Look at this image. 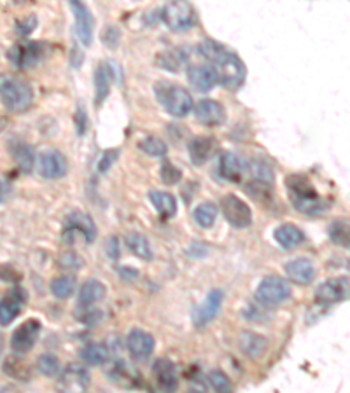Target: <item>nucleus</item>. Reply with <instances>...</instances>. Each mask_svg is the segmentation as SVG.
<instances>
[{"label":"nucleus","mask_w":350,"mask_h":393,"mask_svg":"<svg viewBox=\"0 0 350 393\" xmlns=\"http://www.w3.org/2000/svg\"><path fill=\"white\" fill-rule=\"evenodd\" d=\"M159 177H162V180L165 182V184L174 185V184H177L179 180H181L182 173H181V170L177 168V166L172 165V163L165 161L162 165V170H159Z\"/></svg>","instance_id":"nucleus-40"},{"label":"nucleus","mask_w":350,"mask_h":393,"mask_svg":"<svg viewBox=\"0 0 350 393\" xmlns=\"http://www.w3.org/2000/svg\"><path fill=\"white\" fill-rule=\"evenodd\" d=\"M216 138L212 137H196L188 145L189 158H191L195 165H203V163L209 161L214 156V152H216Z\"/></svg>","instance_id":"nucleus-21"},{"label":"nucleus","mask_w":350,"mask_h":393,"mask_svg":"<svg viewBox=\"0 0 350 393\" xmlns=\"http://www.w3.org/2000/svg\"><path fill=\"white\" fill-rule=\"evenodd\" d=\"M350 294V283L347 278H331L320 283L315 290V299L320 304H334L347 299Z\"/></svg>","instance_id":"nucleus-10"},{"label":"nucleus","mask_w":350,"mask_h":393,"mask_svg":"<svg viewBox=\"0 0 350 393\" xmlns=\"http://www.w3.org/2000/svg\"><path fill=\"white\" fill-rule=\"evenodd\" d=\"M243 173H246V166H243L242 159L235 154V152H224L219 159V175L228 182H240Z\"/></svg>","instance_id":"nucleus-23"},{"label":"nucleus","mask_w":350,"mask_h":393,"mask_svg":"<svg viewBox=\"0 0 350 393\" xmlns=\"http://www.w3.org/2000/svg\"><path fill=\"white\" fill-rule=\"evenodd\" d=\"M76 290V280L72 276H58L51 282V292L56 299H68Z\"/></svg>","instance_id":"nucleus-33"},{"label":"nucleus","mask_w":350,"mask_h":393,"mask_svg":"<svg viewBox=\"0 0 350 393\" xmlns=\"http://www.w3.org/2000/svg\"><path fill=\"white\" fill-rule=\"evenodd\" d=\"M105 250H107V256L111 257V259H118L119 252H121V247H119V242L116 236H111V238H109L107 245H105Z\"/></svg>","instance_id":"nucleus-45"},{"label":"nucleus","mask_w":350,"mask_h":393,"mask_svg":"<svg viewBox=\"0 0 350 393\" xmlns=\"http://www.w3.org/2000/svg\"><path fill=\"white\" fill-rule=\"evenodd\" d=\"M111 85H112L111 67L105 63L98 65L97 72H95V98H97V105H100L102 101L107 98L109 91H111Z\"/></svg>","instance_id":"nucleus-27"},{"label":"nucleus","mask_w":350,"mask_h":393,"mask_svg":"<svg viewBox=\"0 0 350 393\" xmlns=\"http://www.w3.org/2000/svg\"><path fill=\"white\" fill-rule=\"evenodd\" d=\"M2 349H4V337L2 334H0V353H2Z\"/></svg>","instance_id":"nucleus-46"},{"label":"nucleus","mask_w":350,"mask_h":393,"mask_svg":"<svg viewBox=\"0 0 350 393\" xmlns=\"http://www.w3.org/2000/svg\"><path fill=\"white\" fill-rule=\"evenodd\" d=\"M159 65H162L163 68H167L169 72H179V68H181L182 65V58L179 56V51L159 54Z\"/></svg>","instance_id":"nucleus-41"},{"label":"nucleus","mask_w":350,"mask_h":393,"mask_svg":"<svg viewBox=\"0 0 350 393\" xmlns=\"http://www.w3.org/2000/svg\"><path fill=\"white\" fill-rule=\"evenodd\" d=\"M86 126H88V116L85 107L81 105V107L78 108V114H76V128H78V133L85 135Z\"/></svg>","instance_id":"nucleus-44"},{"label":"nucleus","mask_w":350,"mask_h":393,"mask_svg":"<svg viewBox=\"0 0 350 393\" xmlns=\"http://www.w3.org/2000/svg\"><path fill=\"white\" fill-rule=\"evenodd\" d=\"M217 72V79L226 89H239L246 82V65L236 54L226 51L212 65Z\"/></svg>","instance_id":"nucleus-4"},{"label":"nucleus","mask_w":350,"mask_h":393,"mask_svg":"<svg viewBox=\"0 0 350 393\" xmlns=\"http://www.w3.org/2000/svg\"><path fill=\"white\" fill-rule=\"evenodd\" d=\"M291 297V287L286 280L279 278V276H268L258 285L256 289V301L261 306H279L286 303Z\"/></svg>","instance_id":"nucleus-6"},{"label":"nucleus","mask_w":350,"mask_h":393,"mask_svg":"<svg viewBox=\"0 0 350 393\" xmlns=\"http://www.w3.org/2000/svg\"><path fill=\"white\" fill-rule=\"evenodd\" d=\"M23 301L25 296L21 289H13L11 292H7V296L0 299V325H9L11 322H14L20 316Z\"/></svg>","instance_id":"nucleus-17"},{"label":"nucleus","mask_w":350,"mask_h":393,"mask_svg":"<svg viewBox=\"0 0 350 393\" xmlns=\"http://www.w3.org/2000/svg\"><path fill=\"white\" fill-rule=\"evenodd\" d=\"M74 235L85 236L86 243L95 242L97 229H95V224L93 220H91V217H88L86 213L83 212H74L72 216H68L67 222H65L64 236L65 238H68V236H74Z\"/></svg>","instance_id":"nucleus-16"},{"label":"nucleus","mask_w":350,"mask_h":393,"mask_svg":"<svg viewBox=\"0 0 350 393\" xmlns=\"http://www.w3.org/2000/svg\"><path fill=\"white\" fill-rule=\"evenodd\" d=\"M286 187L289 189L291 201L296 206L298 212H303L306 216H320L330 206V203L320 198L319 192L306 177L293 175L286 180Z\"/></svg>","instance_id":"nucleus-1"},{"label":"nucleus","mask_w":350,"mask_h":393,"mask_svg":"<svg viewBox=\"0 0 350 393\" xmlns=\"http://www.w3.org/2000/svg\"><path fill=\"white\" fill-rule=\"evenodd\" d=\"M152 373H155L156 383L162 390L165 392H174L179 387L177 380V370H175L174 362L167 358H159L158 362L152 366Z\"/></svg>","instance_id":"nucleus-22"},{"label":"nucleus","mask_w":350,"mask_h":393,"mask_svg":"<svg viewBox=\"0 0 350 393\" xmlns=\"http://www.w3.org/2000/svg\"><path fill=\"white\" fill-rule=\"evenodd\" d=\"M239 348L249 358H261L268 349V339L256 332H242L239 337Z\"/></svg>","instance_id":"nucleus-24"},{"label":"nucleus","mask_w":350,"mask_h":393,"mask_svg":"<svg viewBox=\"0 0 350 393\" xmlns=\"http://www.w3.org/2000/svg\"><path fill=\"white\" fill-rule=\"evenodd\" d=\"M349 269H350V261H349Z\"/></svg>","instance_id":"nucleus-48"},{"label":"nucleus","mask_w":350,"mask_h":393,"mask_svg":"<svg viewBox=\"0 0 350 393\" xmlns=\"http://www.w3.org/2000/svg\"><path fill=\"white\" fill-rule=\"evenodd\" d=\"M209 383L216 392H221V393L231 392V381H229V378L226 376L222 370H212V373L209 374Z\"/></svg>","instance_id":"nucleus-39"},{"label":"nucleus","mask_w":350,"mask_h":393,"mask_svg":"<svg viewBox=\"0 0 350 393\" xmlns=\"http://www.w3.org/2000/svg\"><path fill=\"white\" fill-rule=\"evenodd\" d=\"M0 98L11 112H25L34 101V91L13 74H0Z\"/></svg>","instance_id":"nucleus-2"},{"label":"nucleus","mask_w":350,"mask_h":393,"mask_svg":"<svg viewBox=\"0 0 350 393\" xmlns=\"http://www.w3.org/2000/svg\"><path fill=\"white\" fill-rule=\"evenodd\" d=\"M149 199H151L152 206L162 217H172L177 212V201H175L174 194H170V192L151 191L149 192Z\"/></svg>","instance_id":"nucleus-28"},{"label":"nucleus","mask_w":350,"mask_h":393,"mask_svg":"<svg viewBox=\"0 0 350 393\" xmlns=\"http://www.w3.org/2000/svg\"><path fill=\"white\" fill-rule=\"evenodd\" d=\"M118 158H119V151H107V152H104L102 154V158H100V161H98V172L100 173H107L109 170H111V166L114 165L116 161H118Z\"/></svg>","instance_id":"nucleus-42"},{"label":"nucleus","mask_w":350,"mask_h":393,"mask_svg":"<svg viewBox=\"0 0 350 393\" xmlns=\"http://www.w3.org/2000/svg\"><path fill=\"white\" fill-rule=\"evenodd\" d=\"M284 271H286V276L291 282L300 283V285H310L315 278V266L305 257H298V259L286 262Z\"/></svg>","instance_id":"nucleus-15"},{"label":"nucleus","mask_w":350,"mask_h":393,"mask_svg":"<svg viewBox=\"0 0 350 393\" xmlns=\"http://www.w3.org/2000/svg\"><path fill=\"white\" fill-rule=\"evenodd\" d=\"M188 81L196 91L207 93V91L214 89L219 79L216 68L212 65H191L188 68Z\"/></svg>","instance_id":"nucleus-13"},{"label":"nucleus","mask_w":350,"mask_h":393,"mask_svg":"<svg viewBox=\"0 0 350 393\" xmlns=\"http://www.w3.org/2000/svg\"><path fill=\"white\" fill-rule=\"evenodd\" d=\"M37 369L42 376H54L58 373V369H60V362H58V358L54 355L46 353V355L39 356Z\"/></svg>","instance_id":"nucleus-38"},{"label":"nucleus","mask_w":350,"mask_h":393,"mask_svg":"<svg viewBox=\"0 0 350 393\" xmlns=\"http://www.w3.org/2000/svg\"><path fill=\"white\" fill-rule=\"evenodd\" d=\"M193 217H195V222L200 225V227L203 229L212 227L217 217V206L210 201L200 203V205L195 208V212H193Z\"/></svg>","instance_id":"nucleus-32"},{"label":"nucleus","mask_w":350,"mask_h":393,"mask_svg":"<svg viewBox=\"0 0 350 393\" xmlns=\"http://www.w3.org/2000/svg\"><path fill=\"white\" fill-rule=\"evenodd\" d=\"M72 11H74V20H76V34H78L79 41L83 46H91L93 42V27L95 20L91 11L88 9V6L83 0H71Z\"/></svg>","instance_id":"nucleus-11"},{"label":"nucleus","mask_w":350,"mask_h":393,"mask_svg":"<svg viewBox=\"0 0 350 393\" xmlns=\"http://www.w3.org/2000/svg\"><path fill=\"white\" fill-rule=\"evenodd\" d=\"M162 18L172 32H186L196 23V13L188 0H169Z\"/></svg>","instance_id":"nucleus-5"},{"label":"nucleus","mask_w":350,"mask_h":393,"mask_svg":"<svg viewBox=\"0 0 350 393\" xmlns=\"http://www.w3.org/2000/svg\"><path fill=\"white\" fill-rule=\"evenodd\" d=\"M0 199H2V187H0Z\"/></svg>","instance_id":"nucleus-47"},{"label":"nucleus","mask_w":350,"mask_h":393,"mask_svg":"<svg viewBox=\"0 0 350 393\" xmlns=\"http://www.w3.org/2000/svg\"><path fill=\"white\" fill-rule=\"evenodd\" d=\"M155 93L163 108L174 118H186L193 111V98L186 87L174 85V82L159 81L156 82Z\"/></svg>","instance_id":"nucleus-3"},{"label":"nucleus","mask_w":350,"mask_h":393,"mask_svg":"<svg viewBox=\"0 0 350 393\" xmlns=\"http://www.w3.org/2000/svg\"><path fill=\"white\" fill-rule=\"evenodd\" d=\"M39 334H41V322L35 318H28L27 322L21 323L13 332L11 348H13V351L18 353V355L28 353L35 347V343H37Z\"/></svg>","instance_id":"nucleus-8"},{"label":"nucleus","mask_w":350,"mask_h":393,"mask_svg":"<svg viewBox=\"0 0 350 393\" xmlns=\"http://www.w3.org/2000/svg\"><path fill=\"white\" fill-rule=\"evenodd\" d=\"M327 235L333 243L340 247H350V224L344 220H334L327 229Z\"/></svg>","instance_id":"nucleus-34"},{"label":"nucleus","mask_w":350,"mask_h":393,"mask_svg":"<svg viewBox=\"0 0 350 393\" xmlns=\"http://www.w3.org/2000/svg\"><path fill=\"white\" fill-rule=\"evenodd\" d=\"M138 149L151 158H163L167 154V144L158 137H145L138 142Z\"/></svg>","instance_id":"nucleus-35"},{"label":"nucleus","mask_w":350,"mask_h":393,"mask_svg":"<svg viewBox=\"0 0 350 393\" xmlns=\"http://www.w3.org/2000/svg\"><path fill=\"white\" fill-rule=\"evenodd\" d=\"M126 348L137 360H144L155 351V337L142 329H133L126 337Z\"/></svg>","instance_id":"nucleus-14"},{"label":"nucleus","mask_w":350,"mask_h":393,"mask_svg":"<svg viewBox=\"0 0 350 393\" xmlns=\"http://www.w3.org/2000/svg\"><path fill=\"white\" fill-rule=\"evenodd\" d=\"M251 173H253L254 180L256 182H262V184H273V180H275V173H273L272 166L268 165V163L261 161V159H254L253 163H251Z\"/></svg>","instance_id":"nucleus-37"},{"label":"nucleus","mask_w":350,"mask_h":393,"mask_svg":"<svg viewBox=\"0 0 350 393\" xmlns=\"http://www.w3.org/2000/svg\"><path fill=\"white\" fill-rule=\"evenodd\" d=\"M273 238L279 243L282 249L291 250L294 247L301 245L305 242V235L300 227H296L294 224H282L273 231Z\"/></svg>","instance_id":"nucleus-25"},{"label":"nucleus","mask_w":350,"mask_h":393,"mask_svg":"<svg viewBox=\"0 0 350 393\" xmlns=\"http://www.w3.org/2000/svg\"><path fill=\"white\" fill-rule=\"evenodd\" d=\"M60 385L67 392H86L90 387V374L83 366L71 363L67 369L61 373Z\"/></svg>","instance_id":"nucleus-20"},{"label":"nucleus","mask_w":350,"mask_h":393,"mask_svg":"<svg viewBox=\"0 0 350 393\" xmlns=\"http://www.w3.org/2000/svg\"><path fill=\"white\" fill-rule=\"evenodd\" d=\"M81 358L85 360L88 366H93V367L104 366V363L109 360V348L100 343H91L83 348Z\"/></svg>","instance_id":"nucleus-31"},{"label":"nucleus","mask_w":350,"mask_h":393,"mask_svg":"<svg viewBox=\"0 0 350 393\" xmlns=\"http://www.w3.org/2000/svg\"><path fill=\"white\" fill-rule=\"evenodd\" d=\"M226 47L222 46V44H219L216 41H202L198 44V53L200 56L205 58L207 61H210V63H216L219 58L222 56V54L226 53Z\"/></svg>","instance_id":"nucleus-36"},{"label":"nucleus","mask_w":350,"mask_h":393,"mask_svg":"<svg viewBox=\"0 0 350 393\" xmlns=\"http://www.w3.org/2000/svg\"><path fill=\"white\" fill-rule=\"evenodd\" d=\"M47 46L44 42H28V44H18L9 51V60L13 61L16 67L28 68L37 65L39 61L46 56Z\"/></svg>","instance_id":"nucleus-9"},{"label":"nucleus","mask_w":350,"mask_h":393,"mask_svg":"<svg viewBox=\"0 0 350 393\" xmlns=\"http://www.w3.org/2000/svg\"><path fill=\"white\" fill-rule=\"evenodd\" d=\"M68 165L67 159L64 158V154H60L58 151H46L41 156V161H39V172L44 178H61L67 173Z\"/></svg>","instance_id":"nucleus-19"},{"label":"nucleus","mask_w":350,"mask_h":393,"mask_svg":"<svg viewBox=\"0 0 350 393\" xmlns=\"http://www.w3.org/2000/svg\"><path fill=\"white\" fill-rule=\"evenodd\" d=\"M105 285L98 280H88L85 285L79 289L78 303L81 308H91L93 304H97L98 301H102L105 297Z\"/></svg>","instance_id":"nucleus-26"},{"label":"nucleus","mask_w":350,"mask_h":393,"mask_svg":"<svg viewBox=\"0 0 350 393\" xmlns=\"http://www.w3.org/2000/svg\"><path fill=\"white\" fill-rule=\"evenodd\" d=\"M16 27H18V34H21V35L32 34V32H34V28L37 27V18H35V16L25 18V20L18 21Z\"/></svg>","instance_id":"nucleus-43"},{"label":"nucleus","mask_w":350,"mask_h":393,"mask_svg":"<svg viewBox=\"0 0 350 393\" xmlns=\"http://www.w3.org/2000/svg\"><path fill=\"white\" fill-rule=\"evenodd\" d=\"M126 247L133 256H137L138 259L149 261L152 259V249L151 243L147 242L144 235L140 232H131V235L126 236Z\"/></svg>","instance_id":"nucleus-29"},{"label":"nucleus","mask_w":350,"mask_h":393,"mask_svg":"<svg viewBox=\"0 0 350 393\" xmlns=\"http://www.w3.org/2000/svg\"><path fill=\"white\" fill-rule=\"evenodd\" d=\"M221 306H222L221 290H210L209 296L205 297V301L196 306L195 311H193V323H195L198 329L207 327L219 315Z\"/></svg>","instance_id":"nucleus-12"},{"label":"nucleus","mask_w":350,"mask_h":393,"mask_svg":"<svg viewBox=\"0 0 350 393\" xmlns=\"http://www.w3.org/2000/svg\"><path fill=\"white\" fill-rule=\"evenodd\" d=\"M11 151H13L14 161H16V165L20 166L21 172H23V173H30L32 170H34L35 156H34V151H32V149L28 147L27 144H21V142H16V144H13Z\"/></svg>","instance_id":"nucleus-30"},{"label":"nucleus","mask_w":350,"mask_h":393,"mask_svg":"<svg viewBox=\"0 0 350 393\" xmlns=\"http://www.w3.org/2000/svg\"><path fill=\"white\" fill-rule=\"evenodd\" d=\"M195 116L198 123L205 126H219L224 123L226 111L216 100H202L196 104Z\"/></svg>","instance_id":"nucleus-18"},{"label":"nucleus","mask_w":350,"mask_h":393,"mask_svg":"<svg viewBox=\"0 0 350 393\" xmlns=\"http://www.w3.org/2000/svg\"><path fill=\"white\" fill-rule=\"evenodd\" d=\"M221 212L226 217V220L236 229H246L253 224L251 206L236 194H226L221 199Z\"/></svg>","instance_id":"nucleus-7"}]
</instances>
